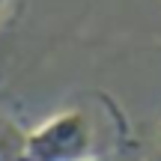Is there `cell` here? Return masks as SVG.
I'll list each match as a JSON object with an SVG mask.
<instances>
[{
  "label": "cell",
  "instance_id": "6da1fadb",
  "mask_svg": "<svg viewBox=\"0 0 161 161\" xmlns=\"http://www.w3.org/2000/svg\"><path fill=\"white\" fill-rule=\"evenodd\" d=\"M21 161H92V125L84 110H63L27 131Z\"/></svg>",
  "mask_w": 161,
  "mask_h": 161
},
{
  "label": "cell",
  "instance_id": "7a4b0ae2",
  "mask_svg": "<svg viewBox=\"0 0 161 161\" xmlns=\"http://www.w3.org/2000/svg\"><path fill=\"white\" fill-rule=\"evenodd\" d=\"M24 137H27V131H21L12 119L0 114V161H21Z\"/></svg>",
  "mask_w": 161,
  "mask_h": 161
},
{
  "label": "cell",
  "instance_id": "3957f363",
  "mask_svg": "<svg viewBox=\"0 0 161 161\" xmlns=\"http://www.w3.org/2000/svg\"><path fill=\"white\" fill-rule=\"evenodd\" d=\"M6 3H9V0H0V12H3V9H6Z\"/></svg>",
  "mask_w": 161,
  "mask_h": 161
},
{
  "label": "cell",
  "instance_id": "277c9868",
  "mask_svg": "<svg viewBox=\"0 0 161 161\" xmlns=\"http://www.w3.org/2000/svg\"><path fill=\"white\" fill-rule=\"evenodd\" d=\"M158 155H161V140H158Z\"/></svg>",
  "mask_w": 161,
  "mask_h": 161
}]
</instances>
